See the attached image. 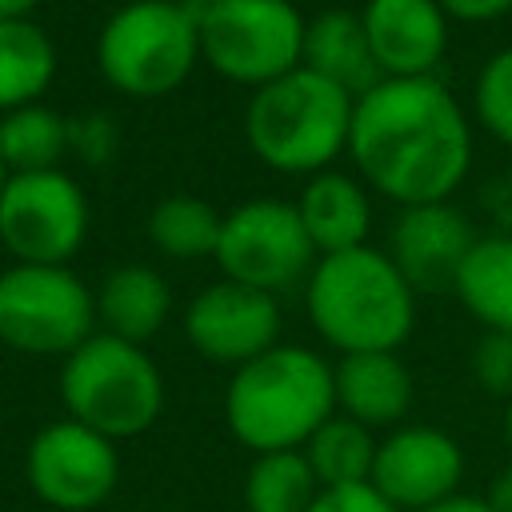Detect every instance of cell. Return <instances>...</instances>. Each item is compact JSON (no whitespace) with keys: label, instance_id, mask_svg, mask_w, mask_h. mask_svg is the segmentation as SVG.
<instances>
[{"label":"cell","instance_id":"ffe728a7","mask_svg":"<svg viewBox=\"0 0 512 512\" xmlns=\"http://www.w3.org/2000/svg\"><path fill=\"white\" fill-rule=\"evenodd\" d=\"M376 448L380 440L372 436V428L356 424L344 412H332L300 452L320 488H352V484H372Z\"/></svg>","mask_w":512,"mask_h":512},{"label":"cell","instance_id":"44dd1931","mask_svg":"<svg viewBox=\"0 0 512 512\" xmlns=\"http://www.w3.org/2000/svg\"><path fill=\"white\" fill-rule=\"evenodd\" d=\"M456 296L488 332H512V236L472 244L456 276Z\"/></svg>","mask_w":512,"mask_h":512},{"label":"cell","instance_id":"1f68e13d","mask_svg":"<svg viewBox=\"0 0 512 512\" xmlns=\"http://www.w3.org/2000/svg\"><path fill=\"white\" fill-rule=\"evenodd\" d=\"M36 0H0V20H24V12L32 8Z\"/></svg>","mask_w":512,"mask_h":512},{"label":"cell","instance_id":"83f0119b","mask_svg":"<svg viewBox=\"0 0 512 512\" xmlns=\"http://www.w3.org/2000/svg\"><path fill=\"white\" fill-rule=\"evenodd\" d=\"M308 512H396L372 484H352V488H320Z\"/></svg>","mask_w":512,"mask_h":512},{"label":"cell","instance_id":"9a60e30c","mask_svg":"<svg viewBox=\"0 0 512 512\" xmlns=\"http://www.w3.org/2000/svg\"><path fill=\"white\" fill-rule=\"evenodd\" d=\"M364 32L388 80L428 76L448 44L444 12L436 0H368Z\"/></svg>","mask_w":512,"mask_h":512},{"label":"cell","instance_id":"6da1fadb","mask_svg":"<svg viewBox=\"0 0 512 512\" xmlns=\"http://www.w3.org/2000/svg\"><path fill=\"white\" fill-rule=\"evenodd\" d=\"M348 148L368 184L400 204H440L468 172L472 136L432 76L380 80L352 108Z\"/></svg>","mask_w":512,"mask_h":512},{"label":"cell","instance_id":"8992f818","mask_svg":"<svg viewBox=\"0 0 512 512\" xmlns=\"http://www.w3.org/2000/svg\"><path fill=\"white\" fill-rule=\"evenodd\" d=\"M200 52L196 16L172 0H136L120 8L96 44L100 72L128 96H160L176 88Z\"/></svg>","mask_w":512,"mask_h":512},{"label":"cell","instance_id":"9c48e42d","mask_svg":"<svg viewBox=\"0 0 512 512\" xmlns=\"http://www.w3.org/2000/svg\"><path fill=\"white\" fill-rule=\"evenodd\" d=\"M24 480L52 512H96L120 484L116 440L64 416L44 424L24 452Z\"/></svg>","mask_w":512,"mask_h":512},{"label":"cell","instance_id":"ba28073f","mask_svg":"<svg viewBox=\"0 0 512 512\" xmlns=\"http://www.w3.org/2000/svg\"><path fill=\"white\" fill-rule=\"evenodd\" d=\"M96 324V300L64 264H16L0 272V340L16 352H76Z\"/></svg>","mask_w":512,"mask_h":512},{"label":"cell","instance_id":"5bb4252c","mask_svg":"<svg viewBox=\"0 0 512 512\" xmlns=\"http://www.w3.org/2000/svg\"><path fill=\"white\" fill-rule=\"evenodd\" d=\"M476 236L464 212L440 204H412L392 228V264L420 292L456 288V276L472 252Z\"/></svg>","mask_w":512,"mask_h":512},{"label":"cell","instance_id":"d6a6232c","mask_svg":"<svg viewBox=\"0 0 512 512\" xmlns=\"http://www.w3.org/2000/svg\"><path fill=\"white\" fill-rule=\"evenodd\" d=\"M172 4H180V8H188L192 16H200V12H204L208 4H216V0H172Z\"/></svg>","mask_w":512,"mask_h":512},{"label":"cell","instance_id":"5b68a950","mask_svg":"<svg viewBox=\"0 0 512 512\" xmlns=\"http://www.w3.org/2000/svg\"><path fill=\"white\" fill-rule=\"evenodd\" d=\"M64 412L108 440L148 432L164 408V380L140 344L120 336H88L60 368Z\"/></svg>","mask_w":512,"mask_h":512},{"label":"cell","instance_id":"f1b7e54d","mask_svg":"<svg viewBox=\"0 0 512 512\" xmlns=\"http://www.w3.org/2000/svg\"><path fill=\"white\" fill-rule=\"evenodd\" d=\"M436 4L460 20H488V16H500L512 8V0H436Z\"/></svg>","mask_w":512,"mask_h":512},{"label":"cell","instance_id":"7a4b0ae2","mask_svg":"<svg viewBox=\"0 0 512 512\" xmlns=\"http://www.w3.org/2000/svg\"><path fill=\"white\" fill-rule=\"evenodd\" d=\"M332 412V364L296 344H276L240 364L224 392V424L252 456L304 448Z\"/></svg>","mask_w":512,"mask_h":512},{"label":"cell","instance_id":"836d02e7","mask_svg":"<svg viewBox=\"0 0 512 512\" xmlns=\"http://www.w3.org/2000/svg\"><path fill=\"white\" fill-rule=\"evenodd\" d=\"M504 440H508V448H512V400L504 404Z\"/></svg>","mask_w":512,"mask_h":512},{"label":"cell","instance_id":"4fadbf2b","mask_svg":"<svg viewBox=\"0 0 512 512\" xmlns=\"http://www.w3.org/2000/svg\"><path fill=\"white\" fill-rule=\"evenodd\" d=\"M276 332H280V308L272 292H260L236 280H220L204 288L184 312L188 344L212 364L240 368L264 356L268 348H276Z\"/></svg>","mask_w":512,"mask_h":512},{"label":"cell","instance_id":"e0dca14e","mask_svg":"<svg viewBox=\"0 0 512 512\" xmlns=\"http://www.w3.org/2000/svg\"><path fill=\"white\" fill-rule=\"evenodd\" d=\"M168 308H172V296H168L164 276L144 264H124L108 272L96 296V316L104 320V332L128 344L152 340L164 328Z\"/></svg>","mask_w":512,"mask_h":512},{"label":"cell","instance_id":"3957f363","mask_svg":"<svg viewBox=\"0 0 512 512\" xmlns=\"http://www.w3.org/2000/svg\"><path fill=\"white\" fill-rule=\"evenodd\" d=\"M308 316L316 332L352 352H396L416 320L412 288L392 256L372 248H348L324 256L308 276Z\"/></svg>","mask_w":512,"mask_h":512},{"label":"cell","instance_id":"7c38bea8","mask_svg":"<svg viewBox=\"0 0 512 512\" xmlns=\"http://www.w3.org/2000/svg\"><path fill=\"white\" fill-rule=\"evenodd\" d=\"M464 484V448L432 424H400L376 448L372 488L396 512H424Z\"/></svg>","mask_w":512,"mask_h":512},{"label":"cell","instance_id":"484cf974","mask_svg":"<svg viewBox=\"0 0 512 512\" xmlns=\"http://www.w3.org/2000/svg\"><path fill=\"white\" fill-rule=\"evenodd\" d=\"M476 112L492 136L512 144V48L496 52L476 80Z\"/></svg>","mask_w":512,"mask_h":512},{"label":"cell","instance_id":"7402d4cb","mask_svg":"<svg viewBox=\"0 0 512 512\" xmlns=\"http://www.w3.org/2000/svg\"><path fill=\"white\" fill-rule=\"evenodd\" d=\"M56 52L48 36L28 20H0V108H24L48 88Z\"/></svg>","mask_w":512,"mask_h":512},{"label":"cell","instance_id":"4dcf8cb0","mask_svg":"<svg viewBox=\"0 0 512 512\" xmlns=\"http://www.w3.org/2000/svg\"><path fill=\"white\" fill-rule=\"evenodd\" d=\"M424 512H492V508H488L484 496L456 492V496H448V500H440V504H432V508H424Z\"/></svg>","mask_w":512,"mask_h":512},{"label":"cell","instance_id":"52a82bcc","mask_svg":"<svg viewBox=\"0 0 512 512\" xmlns=\"http://www.w3.org/2000/svg\"><path fill=\"white\" fill-rule=\"evenodd\" d=\"M200 52L240 84H272L304 56V20L288 0H216L196 16Z\"/></svg>","mask_w":512,"mask_h":512},{"label":"cell","instance_id":"603a6c76","mask_svg":"<svg viewBox=\"0 0 512 512\" xmlns=\"http://www.w3.org/2000/svg\"><path fill=\"white\" fill-rule=\"evenodd\" d=\"M320 484L300 448L260 452L244 472V512H308Z\"/></svg>","mask_w":512,"mask_h":512},{"label":"cell","instance_id":"e575fe53","mask_svg":"<svg viewBox=\"0 0 512 512\" xmlns=\"http://www.w3.org/2000/svg\"><path fill=\"white\" fill-rule=\"evenodd\" d=\"M4 184H8V164L0 160V196H4Z\"/></svg>","mask_w":512,"mask_h":512},{"label":"cell","instance_id":"30bf717a","mask_svg":"<svg viewBox=\"0 0 512 512\" xmlns=\"http://www.w3.org/2000/svg\"><path fill=\"white\" fill-rule=\"evenodd\" d=\"M88 228V204L80 188L48 172H16L0 196V240L20 264H64Z\"/></svg>","mask_w":512,"mask_h":512},{"label":"cell","instance_id":"cb8c5ba5","mask_svg":"<svg viewBox=\"0 0 512 512\" xmlns=\"http://www.w3.org/2000/svg\"><path fill=\"white\" fill-rule=\"evenodd\" d=\"M68 148V124L52 108L24 104L0 120V160L12 172H48Z\"/></svg>","mask_w":512,"mask_h":512},{"label":"cell","instance_id":"4316f807","mask_svg":"<svg viewBox=\"0 0 512 512\" xmlns=\"http://www.w3.org/2000/svg\"><path fill=\"white\" fill-rule=\"evenodd\" d=\"M472 376L488 396L512 400V332H488L472 352Z\"/></svg>","mask_w":512,"mask_h":512},{"label":"cell","instance_id":"d4e9b609","mask_svg":"<svg viewBox=\"0 0 512 512\" xmlns=\"http://www.w3.org/2000/svg\"><path fill=\"white\" fill-rule=\"evenodd\" d=\"M220 216L212 204L196 200V196H168L152 208L148 216V236L160 252L176 256V260H192L204 252H216L220 244Z\"/></svg>","mask_w":512,"mask_h":512},{"label":"cell","instance_id":"d6986e66","mask_svg":"<svg viewBox=\"0 0 512 512\" xmlns=\"http://www.w3.org/2000/svg\"><path fill=\"white\" fill-rule=\"evenodd\" d=\"M296 212L304 220V232H308L312 248H320L324 256L348 252V248H360L364 244V232H368V200L340 172H320L304 188Z\"/></svg>","mask_w":512,"mask_h":512},{"label":"cell","instance_id":"8fae6325","mask_svg":"<svg viewBox=\"0 0 512 512\" xmlns=\"http://www.w3.org/2000/svg\"><path fill=\"white\" fill-rule=\"evenodd\" d=\"M312 252L316 248L304 232L300 212L280 200L240 204L232 216H224L216 244V260L228 272V280L260 292H280L296 284Z\"/></svg>","mask_w":512,"mask_h":512},{"label":"cell","instance_id":"2e32d148","mask_svg":"<svg viewBox=\"0 0 512 512\" xmlns=\"http://www.w3.org/2000/svg\"><path fill=\"white\" fill-rule=\"evenodd\" d=\"M336 408L364 428H392L412 408V376L396 352H352L332 368Z\"/></svg>","mask_w":512,"mask_h":512},{"label":"cell","instance_id":"ac0fdd59","mask_svg":"<svg viewBox=\"0 0 512 512\" xmlns=\"http://www.w3.org/2000/svg\"><path fill=\"white\" fill-rule=\"evenodd\" d=\"M304 56L308 68L328 76L332 84H340L348 96L352 92H372L380 84V64L368 48V32H364V16L352 12H324L308 24L304 32Z\"/></svg>","mask_w":512,"mask_h":512},{"label":"cell","instance_id":"277c9868","mask_svg":"<svg viewBox=\"0 0 512 512\" xmlns=\"http://www.w3.org/2000/svg\"><path fill=\"white\" fill-rule=\"evenodd\" d=\"M352 96L328 76L292 68L264 84L248 104V144L280 172H316L348 144Z\"/></svg>","mask_w":512,"mask_h":512},{"label":"cell","instance_id":"f546056e","mask_svg":"<svg viewBox=\"0 0 512 512\" xmlns=\"http://www.w3.org/2000/svg\"><path fill=\"white\" fill-rule=\"evenodd\" d=\"M484 500H488V508H492V512H512V464H508V468H500V472L488 480Z\"/></svg>","mask_w":512,"mask_h":512}]
</instances>
